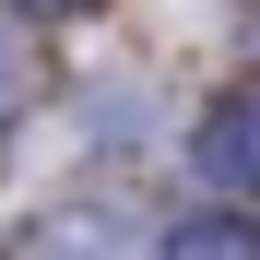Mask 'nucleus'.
<instances>
[{
	"instance_id": "nucleus-1",
	"label": "nucleus",
	"mask_w": 260,
	"mask_h": 260,
	"mask_svg": "<svg viewBox=\"0 0 260 260\" xmlns=\"http://www.w3.org/2000/svg\"><path fill=\"white\" fill-rule=\"evenodd\" d=\"M0 260H142V248H130V225H118V213L59 201V213H36V225H12V237H0Z\"/></svg>"
},
{
	"instance_id": "nucleus-2",
	"label": "nucleus",
	"mask_w": 260,
	"mask_h": 260,
	"mask_svg": "<svg viewBox=\"0 0 260 260\" xmlns=\"http://www.w3.org/2000/svg\"><path fill=\"white\" fill-rule=\"evenodd\" d=\"M189 154H201V178H225V189H260V83H237V95H213V107H201Z\"/></svg>"
},
{
	"instance_id": "nucleus-3",
	"label": "nucleus",
	"mask_w": 260,
	"mask_h": 260,
	"mask_svg": "<svg viewBox=\"0 0 260 260\" xmlns=\"http://www.w3.org/2000/svg\"><path fill=\"white\" fill-rule=\"evenodd\" d=\"M166 260H260V225L248 213H189V225L166 237Z\"/></svg>"
},
{
	"instance_id": "nucleus-4",
	"label": "nucleus",
	"mask_w": 260,
	"mask_h": 260,
	"mask_svg": "<svg viewBox=\"0 0 260 260\" xmlns=\"http://www.w3.org/2000/svg\"><path fill=\"white\" fill-rule=\"evenodd\" d=\"M24 95H36V48H24V24L0 12V130L24 118Z\"/></svg>"
},
{
	"instance_id": "nucleus-5",
	"label": "nucleus",
	"mask_w": 260,
	"mask_h": 260,
	"mask_svg": "<svg viewBox=\"0 0 260 260\" xmlns=\"http://www.w3.org/2000/svg\"><path fill=\"white\" fill-rule=\"evenodd\" d=\"M24 12H83V0H24Z\"/></svg>"
}]
</instances>
